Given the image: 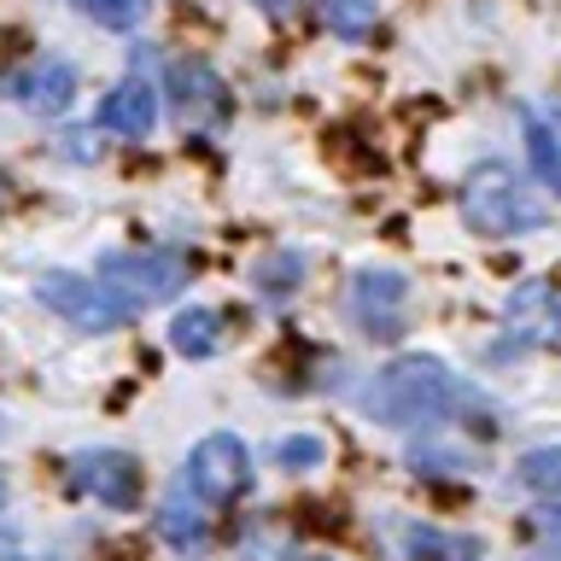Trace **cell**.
<instances>
[{
	"label": "cell",
	"mask_w": 561,
	"mask_h": 561,
	"mask_svg": "<svg viewBox=\"0 0 561 561\" xmlns=\"http://www.w3.org/2000/svg\"><path fill=\"white\" fill-rule=\"evenodd\" d=\"M170 345L182 351V357H193V363L210 357V351L222 345V316L210 310V305H187V310L170 322Z\"/></svg>",
	"instance_id": "9a60e30c"
},
{
	"label": "cell",
	"mask_w": 561,
	"mask_h": 561,
	"mask_svg": "<svg viewBox=\"0 0 561 561\" xmlns=\"http://www.w3.org/2000/svg\"><path fill=\"white\" fill-rule=\"evenodd\" d=\"M100 280L117 298H129L135 310H147V305H164V298H175L187 287V257H175V252H105Z\"/></svg>",
	"instance_id": "277c9868"
},
{
	"label": "cell",
	"mask_w": 561,
	"mask_h": 561,
	"mask_svg": "<svg viewBox=\"0 0 561 561\" xmlns=\"http://www.w3.org/2000/svg\"><path fill=\"white\" fill-rule=\"evenodd\" d=\"M35 298H42L53 316H65L70 328H82V333H117V328H129V316H135L129 298H117L105 280L70 275V270H47L42 280H35Z\"/></svg>",
	"instance_id": "3957f363"
},
{
	"label": "cell",
	"mask_w": 561,
	"mask_h": 561,
	"mask_svg": "<svg viewBox=\"0 0 561 561\" xmlns=\"http://www.w3.org/2000/svg\"><path fill=\"white\" fill-rule=\"evenodd\" d=\"M298 287H305V257L293 252V245H275V252H263L252 263V293L270 298V305H287V298H298Z\"/></svg>",
	"instance_id": "4fadbf2b"
},
{
	"label": "cell",
	"mask_w": 561,
	"mask_h": 561,
	"mask_svg": "<svg viewBox=\"0 0 561 561\" xmlns=\"http://www.w3.org/2000/svg\"><path fill=\"white\" fill-rule=\"evenodd\" d=\"M561 340V293L550 280H526V287L508 298V345H556Z\"/></svg>",
	"instance_id": "30bf717a"
},
{
	"label": "cell",
	"mask_w": 561,
	"mask_h": 561,
	"mask_svg": "<svg viewBox=\"0 0 561 561\" xmlns=\"http://www.w3.org/2000/svg\"><path fill=\"white\" fill-rule=\"evenodd\" d=\"M275 462L293 468V473H310V468L328 462V445L310 438V433H287V438H275Z\"/></svg>",
	"instance_id": "ffe728a7"
},
{
	"label": "cell",
	"mask_w": 561,
	"mask_h": 561,
	"mask_svg": "<svg viewBox=\"0 0 561 561\" xmlns=\"http://www.w3.org/2000/svg\"><path fill=\"white\" fill-rule=\"evenodd\" d=\"M70 480L105 508H140V462L129 450H112V445L82 450L77 462H70Z\"/></svg>",
	"instance_id": "52a82bcc"
},
{
	"label": "cell",
	"mask_w": 561,
	"mask_h": 561,
	"mask_svg": "<svg viewBox=\"0 0 561 561\" xmlns=\"http://www.w3.org/2000/svg\"><path fill=\"white\" fill-rule=\"evenodd\" d=\"M158 533H164V543H175V550H199L210 538V503L187 480H175L164 508H158Z\"/></svg>",
	"instance_id": "7c38bea8"
},
{
	"label": "cell",
	"mask_w": 561,
	"mask_h": 561,
	"mask_svg": "<svg viewBox=\"0 0 561 561\" xmlns=\"http://www.w3.org/2000/svg\"><path fill=\"white\" fill-rule=\"evenodd\" d=\"M100 129L129 135V140H147V135L158 129V88H152L147 77L117 82L112 94L100 100Z\"/></svg>",
	"instance_id": "8fae6325"
},
{
	"label": "cell",
	"mask_w": 561,
	"mask_h": 561,
	"mask_svg": "<svg viewBox=\"0 0 561 561\" xmlns=\"http://www.w3.org/2000/svg\"><path fill=\"white\" fill-rule=\"evenodd\" d=\"M550 129H556V140H561V112H556V117H550Z\"/></svg>",
	"instance_id": "603a6c76"
},
{
	"label": "cell",
	"mask_w": 561,
	"mask_h": 561,
	"mask_svg": "<svg viewBox=\"0 0 561 561\" xmlns=\"http://www.w3.org/2000/svg\"><path fill=\"white\" fill-rule=\"evenodd\" d=\"M515 480L538 497H561V445H538L515 462Z\"/></svg>",
	"instance_id": "ac0fdd59"
},
{
	"label": "cell",
	"mask_w": 561,
	"mask_h": 561,
	"mask_svg": "<svg viewBox=\"0 0 561 561\" xmlns=\"http://www.w3.org/2000/svg\"><path fill=\"white\" fill-rule=\"evenodd\" d=\"M403 556L410 561H480V543L462 533H445V526H403Z\"/></svg>",
	"instance_id": "5bb4252c"
},
{
	"label": "cell",
	"mask_w": 561,
	"mask_h": 561,
	"mask_svg": "<svg viewBox=\"0 0 561 561\" xmlns=\"http://www.w3.org/2000/svg\"><path fill=\"white\" fill-rule=\"evenodd\" d=\"M462 217H468L473 234H485V240H515V234L550 228V205H543L508 164L485 158V164H473L468 182H462Z\"/></svg>",
	"instance_id": "7a4b0ae2"
},
{
	"label": "cell",
	"mask_w": 561,
	"mask_h": 561,
	"mask_svg": "<svg viewBox=\"0 0 561 561\" xmlns=\"http://www.w3.org/2000/svg\"><path fill=\"white\" fill-rule=\"evenodd\" d=\"M520 129H526V158H533V170L561 193V140H556V129L538 123L533 112H520Z\"/></svg>",
	"instance_id": "e0dca14e"
},
{
	"label": "cell",
	"mask_w": 561,
	"mask_h": 561,
	"mask_svg": "<svg viewBox=\"0 0 561 561\" xmlns=\"http://www.w3.org/2000/svg\"><path fill=\"white\" fill-rule=\"evenodd\" d=\"M403 298H410V280L398 270H363L357 287H351V316L363 322L368 340H398L403 333V316H398Z\"/></svg>",
	"instance_id": "ba28073f"
},
{
	"label": "cell",
	"mask_w": 561,
	"mask_h": 561,
	"mask_svg": "<svg viewBox=\"0 0 561 561\" xmlns=\"http://www.w3.org/2000/svg\"><path fill=\"white\" fill-rule=\"evenodd\" d=\"M0 508H7V485H0Z\"/></svg>",
	"instance_id": "cb8c5ba5"
},
{
	"label": "cell",
	"mask_w": 561,
	"mask_h": 561,
	"mask_svg": "<svg viewBox=\"0 0 561 561\" xmlns=\"http://www.w3.org/2000/svg\"><path fill=\"white\" fill-rule=\"evenodd\" d=\"M257 7H263V12H287L293 0H257Z\"/></svg>",
	"instance_id": "7402d4cb"
},
{
	"label": "cell",
	"mask_w": 561,
	"mask_h": 561,
	"mask_svg": "<svg viewBox=\"0 0 561 561\" xmlns=\"http://www.w3.org/2000/svg\"><path fill=\"white\" fill-rule=\"evenodd\" d=\"M322 7V24L340 35V42H363L380 18V0H316Z\"/></svg>",
	"instance_id": "2e32d148"
},
{
	"label": "cell",
	"mask_w": 561,
	"mask_h": 561,
	"mask_svg": "<svg viewBox=\"0 0 561 561\" xmlns=\"http://www.w3.org/2000/svg\"><path fill=\"white\" fill-rule=\"evenodd\" d=\"M70 7L100 30H135V24H147L152 0H70Z\"/></svg>",
	"instance_id": "d6986e66"
},
{
	"label": "cell",
	"mask_w": 561,
	"mask_h": 561,
	"mask_svg": "<svg viewBox=\"0 0 561 561\" xmlns=\"http://www.w3.org/2000/svg\"><path fill=\"white\" fill-rule=\"evenodd\" d=\"M187 485L205 503H234L252 491V450L234 433H205L187 456Z\"/></svg>",
	"instance_id": "5b68a950"
},
{
	"label": "cell",
	"mask_w": 561,
	"mask_h": 561,
	"mask_svg": "<svg viewBox=\"0 0 561 561\" xmlns=\"http://www.w3.org/2000/svg\"><path fill=\"white\" fill-rule=\"evenodd\" d=\"M164 88H170V105H175V117H182L187 129H205V123L228 117V82L205 59H170Z\"/></svg>",
	"instance_id": "8992f818"
},
{
	"label": "cell",
	"mask_w": 561,
	"mask_h": 561,
	"mask_svg": "<svg viewBox=\"0 0 561 561\" xmlns=\"http://www.w3.org/2000/svg\"><path fill=\"white\" fill-rule=\"evenodd\" d=\"M462 398H468L462 380H456L438 357H398V363H386L375 375V386L363 392V410H368V421H380V427L410 433V427L445 421Z\"/></svg>",
	"instance_id": "6da1fadb"
},
{
	"label": "cell",
	"mask_w": 561,
	"mask_h": 561,
	"mask_svg": "<svg viewBox=\"0 0 561 561\" xmlns=\"http://www.w3.org/2000/svg\"><path fill=\"white\" fill-rule=\"evenodd\" d=\"M538 543H543V556H556V561H561V503L538 515Z\"/></svg>",
	"instance_id": "44dd1931"
},
{
	"label": "cell",
	"mask_w": 561,
	"mask_h": 561,
	"mask_svg": "<svg viewBox=\"0 0 561 561\" xmlns=\"http://www.w3.org/2000/svg\"><path fill=\"white\" fill-rule=\"evenodd\" d=\"M7 94L18 105H30L35 117H59L77 100V70H70V59H35L7 77Z\"/></svg>",
	"instance_id": "9c48e42d"
},
{
	"label": "cell",
	"mask_w": 561,
	"mask_h": 561,
	"mask_svg": "<svg viewBox=\"0 0 561 561\" xmlns=\"http://www.w3.org/2000/svg\"><path fill=\"white\" fill-rule=\"evenodd\" d=\"M0 438H7V421H0Z\"/></svg>",
	"instance_id": "d4e9b609"
}]
</instances>
